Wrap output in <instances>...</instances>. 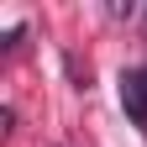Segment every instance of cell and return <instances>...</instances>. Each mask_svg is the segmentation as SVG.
<instances>
[{
  "label": "cell",
  "mask_w": 147,
  "mask_h": 147,
  "mask_svg": "<svg viewBox=\"0 0 147 147\" xmlns=\"http://www.w3.org/2000/svg\"><path fill=\"white\" fill-rule=\"evenodd\" d=\"M121 105L137 126H147V68H126L121 74Z\"/></svg>",
  "instance_id": "obj_1"
}]
</instances>
